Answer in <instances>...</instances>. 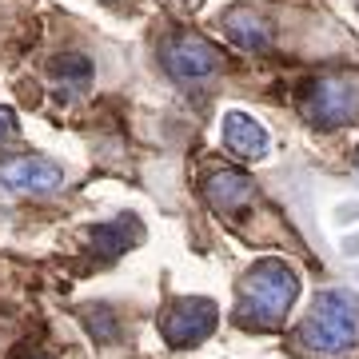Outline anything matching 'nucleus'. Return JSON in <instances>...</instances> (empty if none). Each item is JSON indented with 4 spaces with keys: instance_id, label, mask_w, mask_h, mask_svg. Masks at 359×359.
<instances>
[{
    "instance_id": "nucleus-3",
    "label": "nucleus",
    "mask_w": 359,
    "mask_h": 359,
    "mask_svg": "<svg viewBox=\"0 0 359 359\" xmlns=\"http://www.w3.org/2000/svg\"><path fill=\"white\" fill-rule=\"evenodd\" d=\"M304 116L316 128H339L359 120V76H320L304 92Z\"/></svg>"
},
{
    "instance_id": "nucleus-8",
    "label": "nucleus",
    "mask_w": 359,
    "mask_h": 359,
    "mask_svg": "<svg viewBox=\"0 0 359 359\" xmlns=\"http://www.w3.org/2000/svg\"><path fill=\"white\" fill-rule=\"evenodd\" d=\"M219 136H224V148H228L231 156H240V160H259V156H268V132H264V124H259L256 116L240 112V108L224 112Z\"/></svg>"
},
{
    "instance_id": "nucleus-9",
    "label": "nucleus",
    "mask_w": 359,
    "mask_h": 359,
    "mask_svg": "<svg viewBox=\"0 0 359 359\" xmlns=\"http://www.w3.org/2000/svg\"><path fill=\"white\" fill-rule=\"evenodd\" d=\"M224 32H228L240 48H248V52H264L271 44V32L259 25L252 13H244V8H231V13L224 16Z\"/></svg>"
},
{
    "instance_id": "nucleus-5",
    "label": "nucleus",
    "mask_w": 359,
    "mask_h": 359,
    "mask_svg": "<svg viewBox=\"0 0 359 359\" xmlns=\"http://www.w3.org/2000/svg\"><path fill=\"white\" fill-rule=\"evenodd\" d=\"M216 323H219V316H216V304L212 299H204V295H184L176 304H168L164 320H160V335L172 347H196L216 332Z\"/></svg>"
},
{
    "instance_id": "nucleus-4",
    "label": "nucleus",
    "mask_w": 359,
    "mask_h": 359,
    "mask_svg": "<svg viewBox=\"0 0 359 359\" xmlns=\"http://www.w3.org/2000/svg\"><path fill=\"white\" fill-rule=\"evenodd\" d=\"M160 65L172 80L180 84H196V80L216 76L224 68V56L212 40H204L200 32H172V36L160 44Z\"/></svg>"
},
{
    "instance_id": "nucleus-10",
    "label": "nucleus",
    "mask_w": 359,
    "mask_h": 359,
    "mask_svg": "<svg viewBox=\"0 0 359 359\" xmlns=\"http://www.w3.org/2000/svg\"><path fill=\"white\" fill-rule=\"evenodd\" d=\"M52 80L60 84L65 92H76L84 88L92 80V60L88 56H76V52H68V56H60L56 65H52Z\"/></svg>"
},
{
    "instance_id": "nucleus-7",
    "label": "nucleus",
    "mask_w": 359,
    "mask_h": 359,
    "mask_svg": "<svg viewBox=\"0 0 359 359\" xmlns=\"http://www.w3.org/2000/svg\"><path fill=\"white\" fill-rule=\"evenodd\" d=\"M208 204L224 212V216H240L252 200H256V180L248 172H236V168H219L216 176L204 184Z\"/></svg>"
},
{
    "instance_id": "nucleus-2",
    "label": "nucleus",
    "mask_w": 359,
    "mask_h": 359,
    "mask_svg": "<svg viewBox=\"0 0 359 359\" xmlns=\"http://www.w3.org/2000/svg\"><path fill=\"white\" fill-rule=\"evenodd\" d=\"M299 344L311 355H347L359 347V299L351 292L327 287L311 299V311L299 327Z\"/></svg>"
},
{
    "instance_id": "nucleus-6",
    "label": "nucleus",
    "mask_w": 359,
    "mask_h": 359,
    "mask_svg": "<svg viewBox=\"0 0 359 359\" xmlns=\"http://www.w3.org/2000/svg\"><path fill=\"white\" fill-rule=\"evenodd\" d=\"M0 184L8 192H25V196H44L56 192L65 184V172L56 160L48 156H16L8 164H0Z\"/></svg>"
},
{
    "instance_id": "nucleus-1",
    "label": "nucleus",
    "mask_w": 359,
    "mask_h": 359,
    "mask_svg": "<svg viewBox=\"0 0 359 359\" xmlns=\"http://www.w3.org/2000/svg\"><path fill=\"white\" fill-rule=\"evenodd\" d=\"M299 299V276L292 264L268 256L256 259L240 280V304H236V323L248 332H276L287 311Z\"/></svg>"
},
{
    "instance_id": "nucleus-11",
    "label": "nucleus",
    "mask_w": 359,
    "mask_h": 359,
    "mask_svg": "<svg viewBox=\"0 0 359 359\" xmlns=\"http://www.w3.org/2000/svg\"><path fill=\"white\" fill-rule=\"evenodd\" d=\"M13 136H16V116H13V108L0 104V144L13 140Z\"/></svg>"
}]
</instances>
